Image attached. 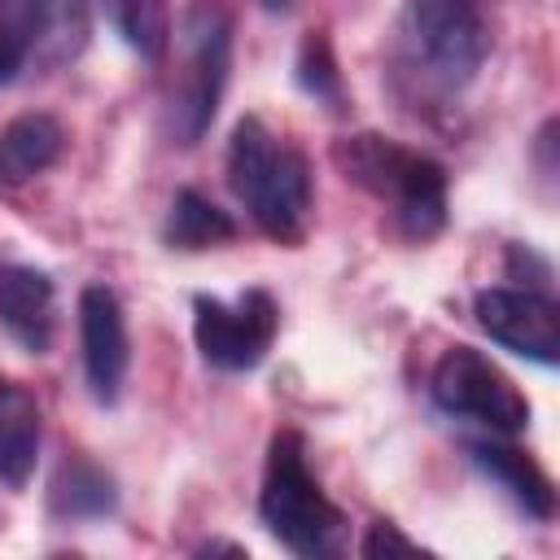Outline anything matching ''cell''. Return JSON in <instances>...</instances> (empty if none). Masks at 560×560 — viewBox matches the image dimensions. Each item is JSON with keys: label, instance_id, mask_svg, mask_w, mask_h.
Instances as JSON below:
<instances>
[{"label": "cell", "instance_id": "obj_1", "mask_svg": "<svg viewBox=\"0 0 560 560\" xmlns=\"http://www.w3.org/2000/svg\"><path fill=\"white\" fill-rule=\"evenodd\" d=\"M332 166L385 206L398 236L433 241L446 228V171L429 153L381 131H354L332 140Z\"/></svg>", "mask_w": 560, "mask_h": 560}, {"label": "cell", "instance_id": "obj_2", "mask_svg": "<svg viewBox=\"0 0 560 560\" xmlns=\"http://www.w3.org/2000/svg\"><path fill=\"white\" fill-rule=\"evenodd\" d=\"M394 57L398 74L420 96H459L490 57V22L481 0H402Z\"/></svg>", "mask_w": 560, "mask_h": 560}, {"label": "cell", "instance_id": "obj_3", "mask_svg": "<svg viewBox=\"0 0 560 560\" xmlns=\"http://www.w3.org/2000/svg\"><path fill=\"white\" fill-rule=\"evenodd\" d=\"M228 188L249 219L280 245H298L311 228V166L302 149L280 140L262 118H241L228 140Z\"/></svg>", "mask_w": 560, "mask_h": 560}, {"label": "cell", "instance_id": "obj_4", "mask_svg": "<svg viewBox=\"0 0 560 560\" xmlns=\"http://www.w3.org/2000/svg\"><path fill=\"white\" fill-rule=\"evenodd\" d=\"M258 521L280 547L302 560H328L346 547V512L324 494L319 477L311 472L298 429H280L267 446Z\"/></svg>", "mask_w": 560, "mask_h": 560}, {"label": "cell", "instance_id": "obj_5", "mask_svg": "<svg viewBox=\"0 0 560 560\" xmlns=\"http://www.w3.org/2000/svg\"><path fill=\"white\" fill-rule=\"evenodd\" d=\"M429 398L451 420L477 424L499 438H516L529 424V398L521 385L477 346H451L429 372Z\"/></svg>", "mask_w": 560, "mask_h": 560}, {"label": "cell", "instance_id": "obj_6", "mask_svg": "<svg viewBox=\"0 0 560 560\" xmlns=\"http://www.w3.org/2000/svg\"><path fill=\"white\" fill-rule=\"evenodd\" d=\"M232 70V18L223 9H197L188 18V48L184 70L166 105V131L175 144H197L223 101Z\"/></svg>", "mask_w": 560, "mask_h": 560}, {"label": "cell", "instance_id": "obj_7", "mask_svg": "<svg viewBox=\"0 0 560 560\" xmlns=\"http://www.w3.org/2000/svg\"><path fill=\"white\" fill-rule=\"evenodd\" d=\"M88 44V0H0V88L31 61L61 66Z\"/></svg>", "mask_w": 560, "mask_h": 560}, {"label": "cell", "instance_id": "obj_8", "mask_svg": "<svg viewBox=\"0 0 560 560\" xmlns=\"http://www.w3.org/2000/svg\"><path fill=\"white\" fill-rule=\"evenodd\" d=\"M280 328V306L267 289H245L232 302L197 293L192 298V341L201 359L219 372H249L267 359Z\"/></svg>", "mask_w": 560, "mask_h": 560}, {"label": "cell", "instance_id": "obj_9", "mask_svg": "<svg viewBox=\"0 0 560 560\" xmlns=\"http://www.w3.org/2000/svg\"><path fill=\"white\" fill-rule=\"evenodd\" d=\"M472 315L481 324V332L490 341H499L503 350L538 363V368H556L560 363V306L551 293L542 289H481L472 298Z\"/></svg>", "mask_w": 560, "mask_h": 560}, {"label": "cell", "instance_id": "obj_10", "mask_svg": "<svg viewBox=\"0 0 560 560\" xmlns=\"http://www.w3.org/2000/svg\"><path fill=\"white\" fill-rule=\"evenodd\" d=\"M79 346H83V376L101 407H114L122 398L131 341L122 302L109 284H83L79 293Z\"/></svg>", "mask_w": 560, "mask_h": 560}, {"label": "cell", "instance_id": "obj_11", "mask_svg": "<svg viewBox=\"0 0 560 560\" xmlns=\"http://www.w3.org/2000/svg\"><path fill=\"white\" fill-rule=\"evenodd\" d=\"M0 328L26 354H44L57 328V289L39 267L0 258Z\"/></svg>", "mask_w": 560, "mask_h": 560}, {"label": "cell", "instance_id": "obj_12", "mask_svg": "<svg viewBox=\"0 0 560 560\" xmlns=\"http://www.w3.org/2000/svg\"><path fill=\"white\" fill-rule=\"evenodd\" d=\"M468 459L534 521H551L556 516V490H551V477L521 451L512 446L508 438L490 433V438H477L468 442Z\"/></svg>", "mask_w": 560, "mask_h": 560}, {"label": "cell", "instance_id": "obj_13", "mask_svg": "<svg viewBox=\"0 0 560 560\" xmlns=\"http://www.w3.org/2000/svg\"><path fill=\"white\" fill-rule=\"evenodd\" d=\"M39 402L35 394L0 372V486L22 490L39 459Z\"/></svg>", "mask_w": 560, "mask_h": 560}, {"label": "cell", "instance_id": "obj_14", "mask_svg": "<svg viewBox=\"0 0 560 560\" xmlns=\"http://www.w3.org/2000/svg\"><path fill=\"white\" fill-rule=\"evenodd\" d=\"M66 149V127L52 114H18L0 127V188L31 184Z\"/></svg>", "mask_w": 560, "mask_h": 560}, {"label": "cell", "instance_id": "obj_15", "mask_svg": "<svg viewBox=\"0 0 560 560\" xmlns=\"http://www.w3.org/2000/svg\"><path fill=\"white\" fill-rule=\"evenodd\" d=\"M118 508V486L114 477L83 459V455H70L57 464L52 481H48V516L52 521H105L109 512Z\"/></svg>", "mask_w": 560, "mask_h": 560}, {"label": "cell", "instance_id": "obj_16", "mask_svg": "<svg viewBox=\"0 0 560 560\" xmlns=\"http://www.w3.org/2000/svg\"><path fill=\"white\" fill-rule=\"evenodd\" d=\"M232 236H236L232 214L219 210L197 188H179L171 197V210H166V223H162V241L171 249H214V245H228Z\"/></svg>", "mask_w": 560, "mask_h": 560}, {"label": "cell", "instance_id": "obj_17", "mask_svg": "<svg viewBox=\"0 0 560 560\" xmlns=\"http://www.w3.org/2000/svg\"><path fill=\"white\" fill-rule=\"evenodd\" d=\"M114 35L144 61H162L171 48V0H96Z\"/></svg>", "mask_w": 560, "mask_h": 560}, {"label": "cell", "instance_id": "obj_18", "mask_svg": "<svg viewBox=\"0 0 560 560\" xmlns=\"http://www.w3.org/2000/svg\"><path fill=\"white\" fill-rule=\"evenodd\" d=\"M298 83L302 92H311L315 101L341 109V74H337V61H332V48L324 35H306L302 52H298Z\"/></svg>", "mask_w": 560, "mask_h": 560}, {"label": "cell", "instance_id": "obj_19", "mask_svg": "<svg viewBox=\"0 0 560 560\" xmlns=\"http://www.w3.org/2000/svg\"><path fill=\"white\" fill-rule=\"evenodd\" d=\"M359 551L368 560H376V556H424L420 542H411L407 534H398L394 521H372L368 534H363V542H359Z\"/></svg>", "mask_w": 560, "mask_h": 560}, {"label": "cell", "instance_id": "obj_20", "mask_svg": "<svg viewBox=\"0 0 560 560\" xmlns=\"http://www.w3.org/2000/svg\"><path fill=\"white\" fill-rule=\"evenodd\" d=\"M219 551H228V556H245V547H236V542H206L197 556H219Z\"/></svg>", "mask_w": 560, "mask_h": 560}, {"label": "cell", "instance_id": "obj_21", "mask_svg": "<svg viewBox=\"0 0 560 560\" xmlns=\"http://www.w3.org/2000/svg\"><path fill=\"white\" fill-rule=\"evenodd\" d=\"M293 0H262V9H271V13H280V9H289Z\"/></svg>", "mask_w": 560, "mask_h": 560}]
</instances>
